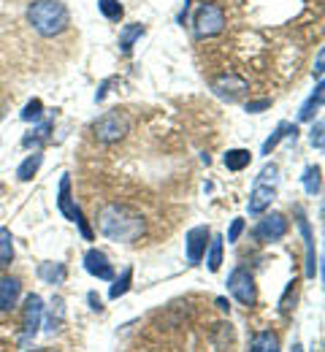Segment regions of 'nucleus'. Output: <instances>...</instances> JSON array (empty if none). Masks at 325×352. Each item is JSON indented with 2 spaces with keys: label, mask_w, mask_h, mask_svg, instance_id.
Here are the masks:
<instances>
[{
  "label": "nucleus",
  "mask_w": 325,
  "mask_h": 352,
  "mask_svg": "<svg viewBox=\"0 0 325 352\" xmlns=\"http://www.w3.org/2000/svg\"><path fill=\"white\" fill-rule=\"evenodd\" d=\"M98 230L109 241L133 244V241H139L141 236L146 233V220H144V214L136 212L133 206L114 201V204H106L98 212Z\"/></svg>",
  "instance_id": "1"
},
{
  "label": "nucleus",
  "mask_w": 325,
  "mask_h": 352,
  "mask_svg": "<svg viewBox=\"0 0 325 352\" xmlns=\"http://www.w3.org/2000/svg\"><path fill=\"white\" fill-rule=\"evenodd\" d=\"M27 22L38 36L54 38V36H63L68 30L71 11L63 0H33L27 6Z\"/></svg>",
  "instance_id": "2"
},
{
  "label": "nucleus",
  "mask_w": 325,
  "mask_h": 352,
  "mask_svg": "<svg viewBox=\"0 0 325 352\" xmlns=\"http://www.w3.org/2000/svg\"><path fill=\"white\" fill-rule=\"evenodd\" d=\"M131 128H133L131 114L122 109H111L93 122V135L98 144H120L131 133Z\"/></svg>",
  "instance_id": "3"
},
{
  "label": "nucleus",
  "mask_w": 325,
  "mask_h": 352,
  "mask_svg": "<svg viewBox=\"0 0 325 352\" xmlns=\"http://www.w3.org/2000/svg\"><path fill=\"white\" fill-rule=\"evenodd\" d=\"M57 209H60V214H63L68 222H76V225H79V230H82V236H85L87 241H93L95 233H93V228L87 225V220H85V212L76 206V201H74V195H71V176H68V174L60 179Z\"/></svg>",
  "instance_id": "4"
},
{
  "label": "nucleus",
  "mask_w": 325,
  "mask_h": 352,
  "mask_svg": "<svg viewBox=\"0 0 325 352\" xmlns=\"http://www.w3.org/2000/svg\"><path fill=\"white\" fill-rule=\"evenodd\" d=\"M192 25H195V36L198 38L220 36L225 30V11L217 3H201L198 11H195Z\"/></svg>",
  "instance_id": "5"
},
{
  "label": "nucleus",
  "mask_w": 325,
  "mask_h": 352,
  "mask_svg": "<svg viewBox=\"0 0 325 352\" xmlns=\"http://www.w3.org/2000/svg\"><path fill=\"white\" fill-rule=\"evenodd\" d=\"M228 293L241 304V307H255L258 301V285H255V276L249 274V268L244 265H236L231 274H228Z\"/></svg>",
  "instance_id": "6"
},
{
  "label": "nucleus",
  "mask_w": 325,
  "mask_h": 352,
  "mask_svg": "<svg viewBox=\"0 0 325 352\" xmlns=\"http://www.w3.org/2000/svg\"><path fill=\"white\" fill-rule=\"evenodd\" d=\"M44 309H47L44 307V298L38 293H30L25 298V307H22V336H19L22 347H27L36 339V333H38V328L44 322Z\"/></svg>",
  "instance_id": "7"
},
{
  "label": "nucleus",
  "mask_w": 325,
  "mask_h": 352,
  "mask_svg": "<svg viewBox=\"0 0 325 352\" xmlns=\"http://www.w3.org/2000/svg\"><path fill=\"white\" fill-rule=\"evenodd\" d=\"M209 241H212V230L206 225H195L190 228L185 236V252H187V263L198 265L203 261L206 250H209Z\"/></svg>",
  "instance_id": "8"
},
{
  "label": "nucleus",
  "mask_w": 325,
  "mask_h": 352,
  "mask_svg": "<svg viewBox=\"0 0 325 352\" xmlns=\"http://www.w3.org/2000/svg\"><path fill=\"white\" fill-rule=\"evenodd\" d=\"M287 230H290L287 217H284V214H279V212H271V214H263V220L258 222V228H255V239H258V241L271 244V241L284 239V236H287Z\"/></svg>",
  "instance_id": "9"
},
{
  "label": "nucleus",
  "mask_w": 325,
  "mask_h": 352,
  "mask_svg": "<svg viewBox=\"0 0 325 352\" xmlns=\"http://www.w3.org/2000/svg\"><path fill=\"white\" fill-rule=\"evenodd\" d=\"M295 222H298V230H301V236H304V247H306V268H304V274H306V279H315L317 276V252H315V230H312V225L306 220V214H304V209H295Z\"/></svg>",
  "instance_id": "10"
},
{
  "label": "nucleus",
  "mask_w": 325,
  "mask_h": 352,
  "mask_svg": "<svg viewBox=\"0 0 325 352\" xmlns=\"http://www.w3.org/2000/svg\"><path fill=\"white\" fill-rule=\"evenodd\" d=\"M85 271L95 276V279H100V282H111L114 279V265L111 261L106 258V252H100L98 247H90L87 252H85Z\"/></svg>",
  "instance_id": "11"
},
{
  "label": "nucleus",
  "mask_w": 325,
  "mask_h": 352,
  "mask_svg": "<svg viewBox=\"0 0 325 352\" xmlns=\"http://www.w3.org/2000/svg\"><path fill=\"white\" fill-rule=\"evenodd\" d=\"M212 89H214V95L223 98V100H236V98H241V95L249 89V85H247V79L238 76V74H223L220 79L212 82Z\"/></svg>",
  "instance_id": "12"
},
{
  "label": "nucleus",
  "mask_w": 325,
  "mask_h": 352,
  "mask_svg": "<svg viewBox=\"0 0 325 352\" xmlns=\"http://www.w3.org/2000/svg\"><path fill=\"white\" fill-rule=\"evenodd\" d=\"M277 198V184H255L247 201V212L249 214H266V209L271 206V201Z\"/></svg>",
  "instance_id": "13"
},
{
  "label": "nucleus",
  "mask_w": 325,
  "mask_h": 352,
  "mask_svg": "<svg viewBox=\"0 0 325 352\" xmlns=\"http://www.w3.org/2000/svg\"><path fill=\"white\" fill-rule=\"evenodd\" d=\"M19 298H22V282L16 276H8V274L0 276V311L3 314L14 311Z\"/></svg>",
  "instance_id": "14"
},
{
  "label": "nucleus",
  "mask_w": 325,
  "mask_h": 352,
  "mask_svg": "<svg viewBox=\"0 0 325 352\" xmlns=\"http://www.w3.org/2000/svg\"><path fill=\"white\" fill-rule=\"evenodd\" d=\"M249 352H282L277 331L266 328V331L252 333V339H249Z\"/></svg>",
  "instance_id": "15"
},
{
  "label": "nucleus",
  "mask_w": 325,
  "mask_h": 352,
  "mask_svg": "<svg viewBox=\"0 0 325 352\" xmlns=\"http://www.w3.org/2000/svg\"><path fill=\"white\" fill-rule=\"evenodd\" d=\"M295 135H298V125H293V122H279L277 131H274L269 138H266V141H263L260 155H271V152L279 146V141H282V138H293V141H295Z\"/></svg>",
  "instance_id": "16"
},
{
  "label": "nucleus",
  "mask_w": 325,
  "mask_h": 352,
  "mask_svg": "<svg viewBox=\"0 0 325 352\" xmlns=\"http://www.w3.org/2000/svg\"><path fill=\"white\" fill-rule=\"evenodd\" d=\"M323 98H325V87H323V82H317L315 92H312V95L304 100V106L298 109V122H309V120H315V111H320Z\"/></svg>",
  "instance_id": "17"
},
{
  "label": "nucleus",
  "mask_w": 325,
  "mask_h": 352,
  "mask_svg": "<svg viewBox=\"0 0 325 352\" xmlns=\"http://www.w3.org/2000/svg\"><path fill=\"white\" fill-rule=\"evenodd\" d=\"M133 287V268L128 265V268H122V274L120 276H114L111 279V287H109V298L111 301H120L122 296H128V290Z\"/></svg>",
  "instance_id": "18"
},
{
  "label": "nucleus",
  "mask_w": 325,
  "mask_h": 352,
  "mask_svg": "<svg viewBox=\"0 0 325 352\" xmlns=\"http://www.w3.org/2000/svg\"><path fill=\"white\" fill-rule=\"evenodd\" d=\"M41 163H44V155H41V149H33V155H27V157L19 163V168H16V179H19V182H30L33 176L38 174Z\"/></svg>",
  "instance_id": "19"
},
{
  "label": "nucleus",
  "mask_w": 325,
  "mask_h": 352,
  "mask_svg": "<svg viewBox=\"0 0 325 352\" xmlns=\"http://www.w3.org/2000/svg\"><path fill=\"white\" fill-rule=\"evenodd\" d=\"M144 33H146V28H144L141 22L125 25V28L120 30V52H122V54H131V52H133V44L139 41Z\"/></svg>",
  "instance_id": "20"
},
{
  "label": "nucleus",
  "mask_w": 325,
  "mask_h": 352,
  "mask_svg": "<svg viewBox=\"0 0 325 352\" xmlns=\"http://www.w3.org/2000/svg\"><path fill=\"white\" fill-rule=\"evenodd\" d=\"M38 276L47 282V285H63L68 279V265L65 263H41L38 265Z\"/></svg>",
  "instance_id": "21"
},
{
  "label": "nucleus",
  "mask_w": 325,
  "mask_h": 352,
  "mask_svg": "<svg viewBox=\"0 0 325 352\" xmlns=\"http://www.w3.org/2000/svg\"><path fill=\"white\" fill-rule=\"evenodd\" d=\"M52 128H54V122H52V120L41 122V125H36L33 131L22 138V146H25V149H30V146H33V149H38L44 141H49V133H52Z\"/></svg>",
  "instance_id": "22"
},
{
  "label": "nucleus",
  "mask_w": 325,
  "mask_h": 352,
  "mask_svg": "<svg viewBox=\"0 0 325 352\" xmlns=\"http://www.w3.org/2000/svg\"><path fill=\"white\" fill-rule=\"evenodd\" d=\"M249 160H252V152L249 149H228L225 157H223V163H225L228 171H244L249 166Z\"/></svg>",
  "instance_id": "23"
},
{
  "label": "nucleus",
  "mask_w": 325,
  "mask_h": 352,
  "mask_svg": "<svg viewBox=\"0 0 325 352\" xmlns=\"http://www.w3.org/2000/svg\"><path fill=\"white\" fill-rule=\"evenodd\" d=\"M223 236H212V241H209V250H206V265H209V271L212 274H217L220 271V265H223Z\"/></svg>",
  "instance_id": "24"
},
{
  "label": "nucleus",
  "mask_w": 325,
  "mask_h": 352,
  "mask_svg": "<svg viewBox=\"0 0 325 352\" xmlns=\"http://www.w3.org/2000/svg\"><path fill=\"white\" fill-rule=\"evenodd\" d=\"M14 263V236L8 228H0V268Z\"/></svg>",
  "instance_id": "25"
},
{
  "label": "nucleus",
  "mask_w": 325,
  "mask_h": 352,
  "mask_svg": "<svg viewBox=\"0 0 325 352\" xmlns=\"http://www.w3.org/2000/svg\"><path fill=\"white\" fill-rule=\"evenodd\" d=\"M320 174H323V171H320V166H306V168H304L301 184H304L306 195H317V192H320V184H323Z\"/></svg>",
  "instance_id": "26"
},
{
  "label": "nucleus",
  "mask_w": 325,
  "mask_h": 352,
  "mask_svg": "<svg viewBox=\"0 0 325 352\" xmlns=\"http://www.w3.org/2000/svg\"><path fill=\"white\" fill-rule=\"evenodd\" d=\"M295 293H298V279H290L284 293H282V298H279V314L282 317H287L295 309Z\"/></svg>",
  "instance_id": "27"
},
{
  "label": "nucleus",
  "mask_w": 325,
  "mask_h": 352,
  "mask_svg": "<svg viewBox=\"0 0 325 352\" xmlns=\"http://www.w3.org/2000/svg\"><path fill=\"white\" fill-rule=\"evenodd\" d=\"M98 11H100L106 19H111V22H120V19L125 16V8H122L120 0H98Z\"/></svg>",
  "instance_id": "28"
},
{
  "label": "nucleus",
  "mask_w": 325,
  "mask_h": 352,
  "mask_svg": "<svg viewBox=\"0 0 325 352\" xmlns=\"http://www.w3.org/2000/svg\"><path fill=\"white\" fill-rule=\"evenodd\" d=\"M19 117H22L25 122H38V120L44 117V103H41L38 98H33V100L22 109V114H19Z\"/></svg>",
  "instance_id": "29"
},
{
  "label": "nucleus",
  "mask_w": 325,
  "mask_h": 352,
  "mask_svg": "<svg viewBox=\"0 0 325 352\" xmlns=\"http://www.w3.org/2000/svg\"><path fill=\"white\" fill-rule=\"evenodd\" d=\"M277 176H279V168L274 163H269V166H263V171L258 174L255 184H277Z\"/></svg>",
  "instance_id": "30"
},
{
  "label": "nucleus",
  "mask_w": 325,
  "mask_h": 352,
  "mask_svg": "<svg viewBox=\"0 0 325 352\" xmlns=\"http://www.w3.org/2000/svg\"><path fill=\"white\" fill-rule=\"evenodd\" d=\"M323 131H325L323 120H317V122L312 125V131H309V141H312V146H315L317 152H323V146H325V141H323Z\"/></svg>",
  "instance_id": "31"
},
{
  "label": "nucleus",
  "mask_w": 325,
  "mask_h": 352,
  "mask_svg": "<svg viewBox=\"0 0 325 352\" xmlns=\"http://www.w3.org/2000/svg\"><path fill=\"white\" fill-rule=\"evenodd\" d=\"M266 109H271V100L269 98H260V100H249L247 103V114H260Z\"/></svg>",
  "instance_id": "32"
},
{
  "label": "nucleus",
  "mask_w": 325,
  "mask_h": 352,
  "mask_svg": "<svg viewBox=\"0 0 325 352\" xmlns=\"http://www.w3.org/2000/svg\"><path fill=\"white\" fill-rule=\"evenodd\" d=\"M241 233H244V220H241V217H236V220L231 222V228H228V244H236Z\"/></svg>",
  "instance_id": "33"
},
{
  "label": "nucleus",
  "mask_w": 325,
  "mask_h": 352,
  "mask_svg": "<svg viewBox=\"0 0 325 352\" xmlns=\"http://www.w3.org/2000/svg\"><path fill=\"white\" fill-rule=\"evenodd\" d=\"M323 63H325V52L320 49L317 52V60H315V76H317V82H323Z\"/></svg>",
  "instance_id": "34"
},
{
  "label": "nucleus",
  "mask_w": 325,
  "mask_h": 352,
  "mask_svg": "<svg viewBox=\"0 0 325 352\" xmlns=\"http://www.w3.org/2000/svg\"><path fill=\"white\" fill-rule=\"evenodd\" d=\"M87 301H90V309H93V311H98V314L103 311V301H100L95 293H90V296H87Z\"/></svg>",
  "instance_id": "35"
},
{
  "label": "nucleus",
  "mask_w": 325,
  "mask_h": 352,
  "mask_svg": "<svg viewBox=\"0 0 325 352\" xmlns=\"http://www.w3.org/2000/svg\"><path fill=\"white\" fill-rule=\"evenodd\" d=\"M217 307L223 309V311H228V309H231V304H228V298H217Z\"/></svg>",
  "instance_id": "36"
},
{
  "label": "nucleus",
  "mask_w": 325,
  "mask_h": 352,
  "mask_svg": "<svg viewBox=\"0 0 325 352\" xmlns=\"http://www.w3.org/2000/svg\"><path fill=\"white\" fill-rule=\"evenodd\" d=\"M30 352H60V350H52V347H41V350H30Z\"/></svg>",
  "instance_id": "37"
}]
</instances>
